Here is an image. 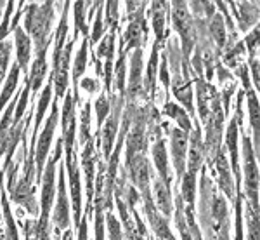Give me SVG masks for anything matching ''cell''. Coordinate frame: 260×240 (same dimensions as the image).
Returning <instances> with one entry per match:
<instances>
[{
  "instance_id": "10",
  "label": "cell",
  "mask_w": 260,
  "mask_h": 240,
  "mask_svg": "<svg viewBox=\"0 0 260 240\" xmlns=\"http://www.w3.org/2000/svg\"><path fill=\"white\" fill-rule=\"evenodd\" d=\"M120 106H121V98H118V103H116L115 110L110 115V119L106 120L103 127V150H104V157H110L113 143H115V136L116 130H118V113H120Z\"/></svg>"
},
{
  "instance_id": "17",
  "label": "cell",
  "mask_w": 260,
  "mask_h": 240,
  "mask_svg": "<svg viewBox=\"0 0 260 240\" xmlns=\"http://www.w3.org/2000/svg\"><path fill=\"white\" fill-rule=\"evenodd\" d=\"M82 158H83V169H85V176H87V192H89V199H92V176H94V162H95L92 141L85 145Z\"/></svg>"
},
{
  "instance_id": "2",
  "label": "cell",
  "mask_w": 260,
  "mask_h": 240,
  "mask_svg": "<svg viewBox=\"0 0 260 240\" xmlns=\"http://www.w3.org/2000/svg\"><path fill=\"white\" fill-rule=\"evenodd\" d=\"M62 153V141L57 143L56 153L49 160V164L44 167V179H42V220L39 221V233H47V218L50 212V205H52V199L56 195V186H54V179H56V164L59 162Z\"/></svg>"
},
{
  "instance_id": "42",
  "label": "cell",
  "mask_w": 260,
  "mask_h": 240,
  "mask_svg": "<svg viewBox=\"0 0 260 240\" xmlns=\"http://www.w3.org/2000/svg\"><path fill=\"white\" fill-rule=\"evenodd\" d=\"M251 68H253V78H255V84H258V63L257 61H251Z\"/></svg>"
},
{
  "instance_id": "30",
  "label": "cell",
  "mask_w": 260,
  "mask_h": 240,
  "mask_svg": "<svg viewBox=\"0 0 260 240\" xmlns=\"http://www.w3.org/2000/svg\"><path fill=\"white\" fill-rule=\"evenodd\" d=\"M248 110H250L251 127H253L255 136H258V103H257V96L251 91L248 92Z\"/></svg>"
},
{
  "instance_id": "27",
  "label": "cell",
  "mask_w": 260,
  "mask_h": 240,
  "mask_svg": "<svg viewBox=\"0 0 260 240\" xmlns=\"http://www.w3.org/2000/svg\"><path fill=\"white\" fill-rule=\"evenodd\" d=\"M115 75H116V86H118V91H120V98L123 99V96H125V49L120 50V58H118V63H116Z\"/></svg>"
},
{
  "instance_id": "32",
  "label": "cell",
  "mask_w": 260,
  "mask_h": 240,
  "mask_svg": "<svg viewBox=\"0 0 260 240\" xmlns=\"http://www.w3.org/2000/svg\"><path fill=\"white\" fill-rule=\"evenodd\" d=\"M111 112V104L110 101H108L104 96H101V98L95 101V113H98V125H103L104 120H106L108 113Z\"/></svg>"
},
{
  "instance_id": "19",
  "label": "cell",
  "mask_w": 260,
  "mask_h": 240,
  "mask_svg": "<svg viewBox=\"0 0 260 240\" xmlns=\"http://www.w3.org/2000/svg\"><path fill=\"white\" fill-rule=\"evenodd\" d=\"M154 193H156V200H158V205H160L161 212L169 216L170 210H172L169 183H163L161 179H158V181H156V184H154Z\"/></svg>"
},
{
  "instance_id": "23",
  "label": "cell",
  "mask_w": 260,
  "mask_h": 240,
  "mask_svg": "<svg viewBox=\"0 0 260 240\" xmlns=\"http://www.w3.org/2000/svg\"><path fill=\"white\" fill-rule=\"evenodd\" d=\"M2 207H4V214H6V221H7V231H6V235H4V240H19L18 228H16L14 218H12L11 209H9V202L6 199V192H2Z\"/></svg>"
},
{
  "instance_id": "4",
  "label": "cell",
  "mask_w": 260,
  "mask_h": 240,
  "mask_svg": "<svg viewBox=\"0 0 260 240\" xmlns=\"http://www.w3.org/2000/svg\"><path fill=\"white\" fill-rule=\"evenodd\" d=\"M174 26L179 32L180 39H182V47L186 56L191 52L192 47V21L187 14V7L184 2H174Z\"/></svg>"
},
{
  "instance_id": "38",
  "label": "cell",
  "mask_w": 260,
  "mask_h": 240,
  "mask_svg": "<svg viewBox=\"0 0 260 240\" xmlns=\"http://www.w3.org/2000/svg\"><path fill=\"white\" fill-rule=\"evenodd\" d=\"M160 77H161V82L163 86H169L170 84V77H169V70H167V56H163L161 60V66H160Z\"/></svg>"
},
{
  "instance_id": "15",
  "label": "cell",
  "mask_w": 260,
  "mask_h": 240,
  "mask_svg": "<svg viewBox=\"0 0 260 240\" xmlns=\"http://www.w3.org/2000/svg\"><path fill=\"white\" fill-rule=\"evenodd\" d=\"M18 80H19V66L14 65L11 68V73H9V77H7V82H6V86H4L2 94H0V112L6 108L7 101H9L11 96L14 94L16 87H18Z\"/></svg>"
},
{
  "instance_id": "18",
  "label": "cell",
  "mask_w": 260,
  "mask_h": 240,
  "mask_svg": "<svg viewBox=\"0 0 260 240\" xmlns=\"http://www.w3.org/2000/svg\"><path fill=\"white\" fill-rule=\"evenodd\" d=\"M153 30L156 35V42L161 40L163 37V28H165V11L167 4L165 2H153Z\"/></svg>"
},
{
  "instance_id": "25",
  "label": "cell",
  "mask_w": 260,
  "mask_h": 240,
  "mask_svg": "<svg viewBox=\"0 0 260 240\" xmlns=\"http://www.w3.org/2000/svg\"><path fill=\"white\" fill-rule=\"evenodd\" d=\"M85 9H87V2H77L75 4V37L80 32H83V35H87V23H85Z\"/></svg>"
},
{
  "instance_id": "20",
  "label": "cell",
  "mask_w": 260,
  "mask_h": 240,
  "mask_svg": "<svg viewBox=\"0 0 260 240\" xmlns=\"http://www.w3.org/2000/svg\"><path fill=\"white\" fill-rule=\"evenodd\" d=\"M217 171H219V178H220V188L228 193L229 197H233V181H231L228 160H225L224 155L217 157Z\"/></svg>"
},
{
  "instance_id": "3",
  "label": "cell",
  "mask_w": 260,
  "mask_h": 240,
  "mask_svg": "<svg viewBox=\"0 0 260 240\" xmlns=\"http://www.w3.org/2000/svg\"><path fill=\"white\" fill-rule=\"evenodd\" d=\"M57 119H59V113H57V106L54 103L52 112H50V117L45 124V129L42 130V136L39 138V143H37V148H35V164H37V178L42 179V171H44V164L45 158H47L49 148H50V143H52L54 138V130H56V124Z\"/></svg>"
},
{
  "instance_id": "44",
  "label": "cell",
  "mask_w": 260,
  "mask_h": 240,
  "mask_svg": "<svg viewBox=\"0 0 260 240\" xmlns=\"http://www.w3.org/2000/svg\"><path fill=\"white\" fill-rule=\"evenodd\" d=\"M26 240H33V238L31 237H26Z\"/></svg>"
},
{
  "instance_id": "40",
  "label": "cell",
  "mask_w": 260,
  "mask_h": 240,
  "mask_svg": "<svg viewBox=\"0 0 260 240\" xmlns=\"http://www.w3.org/2000/svg\"><path fill=\"white\" fill-rule=\"evenodd\" d=\"M257 39H258V30H255L248 39H246V44H248L250 50H255V47H257Z\"/></svg>"
},
{
  "instance_id": "29",
  "label": "cell",
  "mask_w": 260,
  "mask_h": 240,
  "mask_svg": "<svg viewBox=\"0 0 260 240\" xmlns=\"http://www.w3.org/2000/svg\"><path fill=\"white\" fill-rule=\"evenodd\" d=\"M210 32L215 39L217 44L224 45L225 44V28H224V21H222V16H213L212 23H210Z\"/></svg>"
},
{
  "instance_id": "9",
  "label": "cell",
  "mask_w": 260,
  "mask_h": 240,
  "mask_svg": "<svg viewBox=\"0 0 260 240\" xmlns=\"http://www.w3.org/2000/svg\"><path fill=\"white\" fill-rule=\"evenodd\" d=\"M14 42H16V58H18L19 70L28 71V63H30V56H31L30 37L23 32V28L16 26L14 28Z\"/></svg>"
},
{
  "instance_id": "28",
  "label": "cell",
  "mask_w": 260,
  "mask_h": 240,
  "mask_svg": "<svg viewBox=\"0 0 260 240\" xmlns=\"http://www.w3.org/2000/svg\"><path fill=\"white\" fill-rule=\"evenodd\" d=\"M182 199L186 202L192 204L194 202V186H196V178L191 172H186L182 176Z\"/></svg>"
},
{
  "instance_id": "24",
  "label": "cell",
  "mask_w": 260,
  "mask_h": 240,
  "mask_svg": "<svg viewBox=\"0 0 260 240\" xmlns=\"http://www.w3.org/2000/svg\"><path fill=\"white\" fill-rule=\"evenodd\" d=\"M85 66H87V40L83 39L80 49H78V52H77V58H75V65H73V80H75V84H77L78 78L83 75Z\"/></svg>"
},
{
  "instance_id": "43",
  "label": "cell",
  "mask_w": 260,
  "mask_h": 240,
  "mask_svg": "<svg viewBox=\"0 0 260 240\" xmlns=\"http://www.w3.org/2000/svg\"><path fill=\"white\" fill-rule=\"evenodd\" d=\"M62 240H71V231H64V237Z\"/></svg>"
},
{
  "instance_id": "21",
  "label": "cell",
  "mask_w": 260,
  "mask_h": 240,
  "mask_svg": "<svg viewBox=\"0 0 260 240\" xmlns=\"http://www.w3.org/2000/svg\"><path fill=\"white\" fill-rule=\"evenodd\" d=\"M50 98H52V78H50L49 86L44 89V94H42V98L39 101V108H37V115H35V130H33V138L37 136V130H39V127H40V122H42V119H44V113H45V110H47Z\"/></svg>"
},
{
  "instance_id": "39",
  "label": "cell",
  "mask_w": 260,
  "mask_h": 240,
  "mask_svg": "<svg viewBox=\"0 0 260 240\" xmlns=\"http://www.w3.org/2000/svg\"><path fill=\"white\" fill-rule=\"evenodd\" d=\"M82 87L89 92H94L95 89H99V84H98V80H94V78H83Z\"/></svg>"
},
{
  "instance_id": "8",
  "label": "cell",
  "mask_w": 260,
  "mask_h": 240,
  "mask_svg": "<svg viewBox=\"0 0 260 240\" xmlns=\"http://www.w3.org/2000/svg\"><path fill=\"white\" fill-rule=\"evenodd\" d=\"M54 225L59 230H64L70 226V205L66 199V186H64V169L61 167L59 174V199H57L56 210H54Z\"/></svg>"
},
{
  "instance_id": "16",
  "label": "cell",
  "mask_w": 260,
  "mask_h": 240,
  "mask_svg": "<svg viewBox=\"0 0 260 240\" xmlns=\"http://www.w3.org/2000/svg\"><path fill=\"white\" fill-rule=\"evenodd\" d=\"M238 124L236 119L231 122L228 130V148L231 151V160H233V171L236 174V179H240V171H238Z\"/></svg>"
},
{
  "instance_id": "41",
  "label": "cell",
  "mask_w": 260,
  "mask_h": 240,
  "mask_svg": "<svg viewBox=\"0 0 260 240\" xmlns=\"http://www.w3.org/2000/svg\"><path fill=\"white\" fill-rule=\"evenodd\" d=\"M78 240H87V220H83V223H80V235H78Z\"/></svg>"
},
{
  "instance_id": "26",
  "label": "cell",
  "mask_w": 260,
  "mask_h": 240,
  "mask_svg": "<svg viewBox=\"0 0 260 240\" xmlns=\"http://www.w3.org/2000/svg\"><path fill=\"white\" fill-rule=\"evenodd\" d=\"M156 66H158V42L154 44L153 52L149 58V65H148V75H146V87L148 91L154 92V77H156Z\"/></svg>"
},
{
  "instance_id": "35",
  "label": "cell",
  "mask_w": 260,
  "mask_h": 240,
  "mask_svg": "<svg viewBox=\"0 0 260 240\" xmlns=\"http://www.w3.org/2000/svg\"><path fill=\"white\" fill-rule=\"evenodd\" d=\"M248 240H258V216L257 210L248 207Z\"/></svg>"
},
{
  "instance_id": "14",
  "label": "cell",
  "mask_w": 260,
  "mask_h": 240,
  "mask_svg": "<svg viewBox=\"0 0 260 240\" xmlns=\"http://www.w3.org/2000/svg\"><path fill=\"white\" fill-rule=\"evenodd\" d=\"M203 160V145H201V136L200 130H194L191 140V148H189V172L196 174V171L200 169V164Z\"/></svg>"
},
{
  "instance_id": "37",
  "label": "cell",
  "mask_w": 260,
  "mask_h": 240,
  "mask_svg": "<svg viewBox=\"0 0 260 240\" xmlns=\"http://www.w3.org/2000/svg\"><path fill=\"white\" fill-rule=\"evenodd\" d=\"M106 6H108V9H106V23L113 24V28H115L116 21H118V16H116V12H118V2H108Z\"/></svg>"
},
{
  "instance_id": "11",
  "label": "cell",
  "mask_w": 260,
  "mask_h": 240,
  "mask_svg": "<svg viewBox=\"0 0 260 240\" xmlns=\"http://www.w3.org/2000/svg\"><path fill=\"white\" fill-rule=\"evenodd\" d=\"M45 52L47 49L37 52V60L31 66V73L30 77H26V84H30V89L33 92H37L42 87V82H44L45 75H47V60H45Z\"/></svg>"
},
{
  "instance_id": "1",
  "label": "cell",
  "mask_w": 260,
  "mask_h": 240,
  "mask_svg": "<svg viewBox=\"0 0 260 240\" xmlns=\"http://www.w3.org/2000/svg\"><path fill=\"white\" fill-rule=\"evenodd\" d=\"M54 4L45 2L39 6V4H31L28 6L26 16H24V28L28 33H31L33 40L37 45V52L47 49L50 26H52L54 19Z\"/></svg>"
},
{
  "instance_id": "7",
  "label": "cell",
  "mask_w": 260,
  "mask_h": 240,
  "mask_svg": "<svg viewBox=\"0 0 260 240\" xmlns=\"http://www.w3.org/2000/svg\"><path fill=\"white\" fill-rule=\"evenodd\" d=\"M66 166L70 171V190H71V199H73V209H75V223L80 225V204H82V197H80V172H78L77 160L73 155L66 157Z\"/></svg>"
},
{
  "instance_id": "12",
  "label": "cell",
  "mask_w": 260,
  "mask_h": 240,
  "mask_svg": "<svg viewBox=\"0 0 260 240\" xmlns=\"http://www.w3.org/2000/svg\"><path fill=\"white\" fill-rule=\"evenodd\" d=\"M142 71V50L137 47L132 54V68H130V82H128V96L134 98L141 91V75Z\"/></svg>"
},
{
  "instance_id": "5",
  "label": "cell",
  "mask_w": 260,
  "mask_h": 240,
  "mask_svg": "<svg viewBox=\"0 0 260 240\" xmlns=\"http://www.w3.org/2000/svg\"><path fill=\"white\" fill-rule=\"evenodd\" d=\"M243 153H245V172H246V190H248V197L253 204V210H257V190H258V174H257V164H255V157L251 153V143L248 136L243 138Z\"/></svg>"
},
{
  "instance_id": "31",
  "label": "cell",
  "mask_w": 260,
  "mask_h": 240,
  "mask_svg": "<svg viewBox=\"0 0 260 240\" xmlns=\"http://www.w3.org/2000/svg\"><path fill=\"white\" fill-rule=\"evenodd\" d=\"M80 141L82 145H87L90 141V106L87 104L82 112V127H80Z\"/></svg>"
},
{
  "instance_id": "13",
  "label": "cell",
  "mask_w": 260,
  "mask_h": 240,
  "mask_svg": "<svg viewBox=\"0 0 260 240\" xmlns=\"http://www.w3.org/2000/svg\"><path fill=\"white\" fill-rule=\"evenodd\" d=\"M153 160L156 166L158 172H160V179L163 183H169V164H167V148L165 143L161 140L153 146Z\"/></svg>"
},
{
  "instance_id": "33",
  "label": "cell",
  "mask_w": 260,
  "mask_h": 240,
  "mask_svg": "<svg viewBox=\"0 0 260 240\" xmlns=\"http://www.w3.org/2000/svg\"><path fill=\"white\" fill-rule=\"evenodd\" d=\"M28 91H30V84H26V87L21 92V98H19V103H18V108H16V117H14V122H12V127L19 124V120L23 119V113L26 110V103H28Z\"/></svg>"
},
{
  "instance_id": "34",
  "label": "cell",
  "mask_w": 260,
  "mask_h": 240,
  "mask_svg": "<svg viewBox=\"0 0 260 240\" xmlns=\"http://www.w3.org/2000/svg\"><path fill=\"white\" fill-rule=\"evenodd\" d=\"M103 33H104V21H103V9H101V6H99L98 16H95V21H94V30H92V35H90L92 44H98V40H101Z\"/></svg>"
},
{
  "instance_id": "6",
  "label": "cell",
  "mask_w": 260,
  "mask_h": 240,
  "mask_svg": "<svg viewBox=\"0 0 260 240\" xmlns=\"http://www.w3.org/2000/svg\"><path fill=\"white\" fill-rule=\"evenodd\" d=\"M186 143H187V132L182 129L172 130V155H174L175 171L177 176L186 174Z\"/></svg>"
},
{
  "instance_id": "36",
  "label": "cell",
  "mask_w": 260,
  "mask_h": 240,
  "mask_svg": "<svg viewBox=\"0 0 260 240\" xmlns=\"http://www.w3.org/2000/svg\"><path fill=\"white\" fill-rule=\"evenodd\" d=\"M108 230H110L111 240H120V238H121V230H120V225H118V221H116V218L113 216L111 212L108 214Z\"/></svg>"
},
{
  "instance_id": "22",
  "label": "cell",
  "mask_w": 260,
  "mask_h": 240,
  "mask_svg": "<svg viewBox=\"0 0 260 240\" xmlns=\"http://www.w3.org/2000/svg\"><path fill=\"white\" fill-rule=\"evenodd\" d=\"M163 110H165V113H167L169 117H172V119H175V120L179 122V125H180V129H182V130H186V132H187V130L191 129L189 117H187L186 113H184L182 108L177 106L175 103H167Z\"/></svg>"
}]
</instances>
